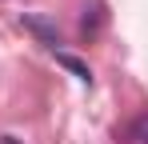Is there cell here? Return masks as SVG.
<instances>
[{
  "label": "cell",
  "instance_id": "obj_2",
  "mask_svg": "<svg viewBox=\"0 0 148 144\" xmlns=\"http://www.w3.org/2000/svg\"><path fill=\"white\" fill-rule=\"evenodd\" d=\"M56 64H60V68H68V72L76 76V80L92 84V68H88V64H84L80 56H68V52H56Z\"/></svg>",
  "mask_w": 148,
  "mask_h": 144
},
{
  "label": "cell",
  "instance_id": "obj_3",
  "mask_svg": "<svg viewBox=\"0 0 148 144\" xmlns=\"http://www.w3.org/2000/svg\"><path fill=\"white\" fill-rule=\"evenodd\" d=\"M96 28H100V0H88V4H84L80 32H84V36H96Z\"/></svg>",
  "mask_w": 148,
  "mask_h": 144
},
{
  "label": "cell",
  "instance_id": "obj_5",
  "mask_svg": "<svg viewBox=\"0 0 148 144\" xmlns=\"http://www.w3.org/2000/svg\"><path fill=\"white\" fill-rule=\"evenodd\" d=\"M0 144H20V140H16V136H0Z\"/></svg>",
  "mask_w": 148,
  "mask_h": 144
},
{
  "label": "cell",
  "instance_id": "obj_4",
  "mask_svg": "<svg viewBox=\"0 0 148 144\" xmlns=\"http://www.w3.org/2000/svg\"><path fill=\"white\" fill-rule=\"evenodd\" d=\"M128 140H132V144H148V112L128 124Z\"/></svg>",
  "mask_w": 148,
  "mask_h": 144
},
{
  "label": "cell",
  "instance_id": "obj_1",
  "mask_svg": "<svg viewBox=\"0 0 148 144\" xmlns=\"http://www.w3.org/2000/svg\"><path fill=\"white\" fill-rule=\"evenodd\" d=\"M20 24H24L28 32L40 40V44H48V48H56V44H60V32H56V24L40 20V16H20Z\"/></svg>",
  "mask_w": 148,
  "mask_h": 144
}]
</instances>
